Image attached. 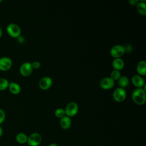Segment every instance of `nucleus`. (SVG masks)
I'll list each match as a JSON object with an SVG mask.
<instances>
[{
    "label": "nucleus",
    "mask_w": 146,
    "mask_h": 146,
    "mask_svg": "<svg viewBox=\"0 0 146 146\" xmlns=\"http://www.w3.org/2000/svg\"><path fill=\"white\" fill-rule=\"evenodd\" d=\"M145 91L143 88H136L132 93L133 100L139 105L143 104L145 103Z\"/></svg>",
    "instance_id": "1"
},
{
    "label": "nucleus",
    "mask_w": 146,
    "mask_h": 146,
    "mask_svg": "<svg viewBox=\"0 0 146 146\" xmlns=\"http://www.w3.org/2000/svg\"><path fill=\"white\" fill-rule=\"evenodd\" d=\"M6 31L9 35L13 38H18L21 33L20 27L14 23H11L7 25Z\"/></svg>",
    "instance_id": "2"
},
{
    "label": "nucleus",
    "mask_w": 146,
    "mask_h": 146,
    "mask_svg": "<svg viewBox=\"0 0 146 146\" xmlns=\"http://www.w3.org/2000/svg\"><path fill=\"white\" fill-rule=\"evenodd\" d=\"M78 110L79 106L78 104L74 102H71L67 104L64 111L66 116L71 117L75 116L78 113Z\"/></svg>",
    "instance_id": "3"
},
{
    "label": "nucleus",
    "mask_w": 146,
    "mask_h": 146,
    "mask_svg": "<svg viewBox=\"0 0 146 146\" xmlns=\"http://www.w3.org/2000/svg\"><path fill=\"white\" fill-rule=\"evenodd\" d=\"M42 141L41 135L37 132L31 133L27 138V143L30 146H38Z\"/></svg>",
    "instance_id": "4"
},
{
    "label": "nucleus",
    "mask_w": 146,
    "mask_h": 146,
    "mask_svg": "<svg viewBox=\"0 0 146 146\" xmlns=\"http://www.w3.org/2000/svg\"><path fill=\"white\" fill-rule=\"evenodd\" d=\"M126 95V91L124 88L118 87L114 90L113 92V98L115 101L121 102L125 99Z\"/></svg>",
    "instance_id": "5"
},
{
    "label": "nucleus",
    "mask_w": 146,
    "mask_h": 146,
    "mask_svg": "<svg viewBox=\"0 0 146 146\" xmlns=\"http://www.w3.org/2000/svg\"><path fill=\"white\" fill-rule=\"evenodd\" d=\"M33 68L30 62H26L23 63L19 68V72L23 76H29L33 72Z\"/></svg>",
    "instance_id": "6"
},
{
    "label": "nucleus",
    "mask_w": 146,
    "mask_h": 146,
    "mask_svg": "<svg viewBox=\"0 0 146 146\" xmlns=\"http://www.w3.org/2000/svg\"><path fill=\"white\" fill-rule=\"evenodd\" d=\"M124 49L123 46L120 44H116L112 46L110 50L111 55L115 58H120L124 54Z\"/></svg>",
    "instance_id": "7"
},
{
    "label": "nucleus",
    "mask_w": 146,
    "mask_h": 146,
    "mask_svg": "<svg viewBox=\"0 0 146 146\" xmlns=\"http://www.w3.org/2000/svg\"><path fill=\"white\" fill-rule=\"evenodd\" d=\"M12 66V60L7 56H3L0 58V70L7 71Z\"/></svg>",
    "instance_id": "8"
},
{
    "label": "nucleus",
    "mask_w": 146,
    "mask_h": 146,
    "mask_svg": "<svg viewBox=\"0 0 146 146\" xmlns=\"http://www.w3.org/2000/svg\"><path fill=\"white\" fill-rule=\"evenodd\" d=\"M114 80L110 77H104L102 78L99 82L100 86L105 90L111 88L114 86Z\"/></svg>",
    "instance_id": "9"
},
{
    "label": "nucleus",
    "mask_w": 146,
    "mask_h": 146,
    "mask_svg": "<svg viewBox=\"0 0 146 146\" xmlns=\"http://www.w3.org/2000/svg\"><path fill=\"white\" fill-rule=\"evenodd\" d=\"M52 83V79L49 76H44L39 81V87L42 90H47L51 87Z\"/></svg>",
    "instance_id": "10"
},
{
    "label": "nucleus",
    "mask_w": 146,
    "mask_h": 146,
    "mask_svg": "<svg viewBox=\"0 0 146 146\" xmlns=\"http://www.w3.org/2000/svg\"><path fill=\"white\" fill-rule=\"evenodd\" d=\"M132 83L137 88H142L145 85V82L143 78L140 75H135L132 78Z\"/></svg>",
    "instance_id": "11"
},
{
    "label": "nucleus",
    "mask_w": 146,
    "mask_h": 146,
    "mask_svg": "<svg viewBox=\"0 0 146 146\" xmlns=\"http://www.w3.org/2000/svg\"><path fill=\"white\" fill-rule=\"evenodd\" d=\"M60 125L63 129H66L70 127L71 125V120L68 116H64L60 120Z\"/></svg>",
    "instance_id": "12"
},
{
    "label": "nucleus",
    "mask_w": 146,
    "mask_h": 146,
    "mask_svg": "<svg viewBox=\"0 0 146 146\" xmlns=\"http://www.w3.org/2000/svg\"><path fill=\"white\" fill-rule=\"evenodd\" d=\"M8 88L10 92L13 94H18L21 91V87L20 85L14 82L9 83Z\"/></svg>",
    "instance_id": "13"
},
{
    "label": "nucleus",
    "mask_w": 146,
    "mask_h": 146,
    "mask_svg": "<svg viewBox=\"0 0 146 146\" xmlns=\"http://www.w3.org/2000/svg\"><path fill=\"white\" fill-rule=\"evenodd\" d=\"M112 66L115 68V70L120 71L122 68H123L124 66V62L122 59L120 58H115L112 61Z\"/></svg>",
    "instance_id": "14"
},
{
    "label": "nucleus",
    "mask_w": 146,
    "mask_h": 146,
    "mask_svg": "<svg viewBox=\"0 0 146 146\" xmlns=\"http://www.w3.org/2000/svg\"><path fill=\"white\" fill-rule=\"evenodd\" d=\"M137 72L141 75H145L146 74V62L145 60L140 61L136 67Z\"/></svg>",
    "instance_id": "15"
},
{
    "label": "nucleus",
    "mask_w": 146,
    "mask_h": 146,
    "mask_svg": "<svg viewBox=\"0 0 146 146\" xmlns=\"http://www.w3.org/2000/svg\"><path fill=\"white\" fill-rule=\"evenodd\" d=\"M136 9L139 13L145 15L146 14V3L144 1H140L136 5Z\"/></svg>",
    "instance_id": "16"
},
{
    "label": "nucleus",
    "mask_w": 146,
    "mask_h": 146,
    "mask_svg": "<svg viewBox=\"0 0 146 146\" xmlns=\"http://www.w3.org/2000/svg\"><path fill=\"white\" fill-rule=\"evenodd\" d=\"M27 138H28V137L27 136V135L25 133L21 132V133H18L16 135L15 140H16L17 143H18L19 144H25V143H27Z\"/></svg>",
    "instance_id": "17"
},
{
    "label": "nucleus",
    "mask_w": 146,
    "mask_h": 146,
    "mask_svg": "<svg viewBox=\"0 0 146 146\" xmlns=\"http://www.w3.org/2000/svg\"><path fill=\"white\" fill-rule=\"evenodd\" d=\"M129 84V79L126 76H121L118 79V84L119 87L124 88Z\"/></svg>",
    "instance_id": "18"
},
{
    "label": "nucleus",
    "mask_w": 146,
    "mask_h": 146,
    "mask_svg": "<svg viewBox=\"0 0 146 146\" xmlns=\"http://www.w3.org/2000/svg\"><path fill=\"white\" fill-rule=\"evenodd\" d=\"M9 82L4 78H0V91H3L8 88Z\"/></svg>",
    "instance_id": "19"
},
{
    "label": "nucleus",
    "mask_w": 146,
    "mask_h": 146,
    "mask_svg": "<svg viewBox=\"0 0 146 146\" xmlns=\"http://www.w3.org/2000/svg\"><path fill=\"white\" fill-rule=\"evenodd\" d=\"M54 114H55V115L57 117L62 118V117H63V116H65V115H66L64 109H63V108H57V109L55 111Z\"/></svg>",
    "instance_id": "20"
},
{
    "label": "nucleus",
    "mask_w": 146,
    "mask_h": 146,
    "mask_svg": "<svg viewBox=\"0 0 146 146\" xmlns=\"http://www.w3.org/2000/svg\"><path fill=\"white\" fill-rule=\"evenodd\" d=\"M120 76H121V75H120V71L113 70L111 73L110 78L112 79L113 80H118Z\"/></svg>",
    "instance_id": "21"
},
{
    "label": "nucleus",
    "mask_w": 146,
    "mask_h": 146,
    "mask_svg": "<svg viewBox=\"0 0 146 146\" xmlns=\"http://www.w3.org/2000/svg\"><path fill=\"white\" fill-rule=\"evenodd\" d=\"M5 111L2 109V108H0V124L2 123L5 119Z\"/></svg>",
    "instance_id": "22"
},
{
    "label": "nucleus",
    "mask_w": 146,
    "mask_h": 146,
    "mask_svg": "<svg viewBox=\"0 0 146 146\" xmlns=\"http://www.w3.org/2000/svg\"><path fill=\"white\" fill-rule=\"evenodd\" d=\"M123 47H124L125 52H129L132 50V47L129 44H125L124 46H123Z\"/></svg>",
    "instance_id": "23"
},
{
    "label": "nucleus",
    "mask_w": 146,
    "mask_h": 146,
    "mask_svg": "<svg viewBox=\"0 0 146 146\" xmlns=\"http://www.w3.org/2000/svg\"><path fill=\"white\" fill-rule=\"evenodd\" d=\"M31 64H32V67H33V69L34 68H35V69L39 68L40 66V63L38 61H35L33 63H32Z\"/></svg>",
    "instance_id": "24"
},
{
    "label": "nucleus",
    "mask_w": 146,
    "mask_h": 146,
    "mask_svg": "<svg viewBox=\"0 0 146 146\" xmlns=\"http://www.w3.org/2000/svg\"><path fill=\"white\" fill-rule=\"evenodd\" d=\"M138 2H139V1L137 0H130V1H129V3L132 5H136Z\"/></svg>",
    "instance_id": "25"
},
{
    "label": "nucleus",
    "mask_w": 146,
    "mask_h": 146,
    "mask_svg": "<svg viewBox=\"0 0 146 146\" xmlns=\"http://www.w3.org/2000/svg\"><path fill=\"white\" fill-rule=\"evenodd\" d=\"M2 135H3V129L2 127L0 126V137L2 136Z\"/></svg>",
    "instance_id": "26"
},
{
    "label": "nucleus",
    "mask_w": 146,
    "mask_h": 146,
    "mask_svg": "<svg viewBox=\"0 0 146 146\" xmlns=\"http://www.w3.org/2000/svg\"><path fill=\"white\" fill-rule=\"evenodd\" d=\"M2 35V28L0 27V38H1Z\"/></svg>",
    "instance_id": "27"
},
{
    "label": "nucleus",
    "mask_w": 146,
    "mask_h": 146,
    "mask_svg": "<svg viewBox=\"0 0 146 146\" xmlns=\"http://www.w3.org/2000/svg\"><path fill=\"white\" fill-rule=\"evenodd\" d=\"M49 146H58V145L55 143H52L50 145H49Z\"/></svg>",
    "instance_id": "28"
},
{
    "label": "nucleus",
    "mask_w": 146,
    "mask_h": 146,
    "mask_svg": "<svg viewBox=\"0 0 146 146\" xmlns=\"http://www.w3.org/2000/svg\"><path fill=\"white\" fill-rule=\"evenodd\" d=\"M2 0H0V2H2Z\"/></svg>",
    "instance_id": "29"
}]
</instances>
